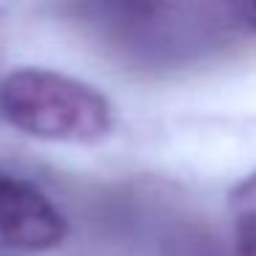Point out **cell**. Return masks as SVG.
Listing matches in <instances>:
<instances>
[{
    "label": "cell",
    "mask_w": 256,
    "mask_h": 256,
    "mask_svg": "<svg viewBox=\"0 0 256 256\" xmlns=\"http://www.w3.org/2000/svg\"><path fill=\"white\" fill-rule=\"evenodd\" d=\"M234 245L240 256H256V171L245 176L228 196Z\"/></svg>",
    "instance_id": "3957f363"
},
{
    "label": "cell",
    "mask_w": 256,
    "mask_h": 256,
    "mask_svg": "<svg viewBox=\"0 0 256 256\" xmlns=\"http://www.w3.org/2000/svg\"><path fill=\"white\" fill-rule=\"evenodd\" d=\"M64 237L61 210L28 179L0 171V248L34 254L61 245Z\"/></svg>",
    "instance_id": "7a4b0ae2"
},
{
    "label": "cell",
    "mask_w": 256,
    "mask_h": 256,
    "mask_svg": "<svg viewBox=\"0 0 256 256\" xmlns=\"http://www.w3.org/2000/svg\"><path fill=\"white\" fill-rule=\"evenodd\" d=\"M228 8L245 28L256 30V0H228Z\"/></svg>",
    "instance_id": "277c9868"
},
{
    "label": "cell",
    "mask_w": 256,
    "mask_h": 256,
    "mask_svg": "<svg viewBox=\"0 0 256 256\" xmlns=\"http://www.w3.org/2000/svg\"><path fill=\"white\" fill-rule=\"evenodd\" d=\"M0 116L30 138L64 144H94L113 127L110 105L96 88L34 66L0 80Z\"/></svg>",
    "instance_id": "6da1fadb"
}]
</instances>
